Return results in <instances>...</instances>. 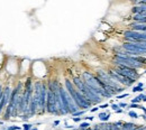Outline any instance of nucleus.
<instances>
[{
  "instance_id": "obj_33",
  "label": "nucleus",
  "mask_w": 146,
  "mask_h": 130,
  "mask_svg": "<svg viewBox=\"0 0 146 130\" xmlns=\"http://www.w3.org/2000/svg\"><path fill=\"white\" fill-rule=\"evenodd\" d=\"M124 112V110H121V109H118V110H116V113H123Z\"/></svg>"
},
{
  "instance_id": "obj_22",
  "label": "nucleus",
  "mask_w": 146,
  "mask_h": 130,
  "mask_svg": "<svg viewBox=\"0 0 146 130\" xmlns=\"http://www.w3.org/2000/svg\"><path fill=\"white\" fill-rule=\"evenodd\" d=\"M137 98L141 100V101H145V102H146V95H145V94H139Z\"/></svg>"
},
{
  "instance_id": "obj_3",
  "label": "nucleus",
  "mask_w": 146,
  "mask_h": 130,
  "mask_svg": "<svg viewBox=\"0 0 146 130\" xmlns=\"http://www.w3.org/2000/svg\"><path fill=\"white\" fill-rule=\"evenodd\" d=\"M124 39L125 42L129 43H143L144 40H146V33L129 29L124 33Z\"/></svg>"
},
{
  "instance_id": "obj_2",
  "label": "nucleus",
  "mask_w": 146,
  "mask_h": 130,
  "mask_svg": "<svg viewBox=\"0 0 146 130\" xmlns=\"http://www.w3.org/2000/svg\"><path fill=\"white\" fill-rule=\"evenodd\" d=\"M46 112L51 114H59L55 103V96L53 92V85L52 81H48L47 83V95H46Z\"/></svg>"
},
{
  "instance_id": "obj_24",
  "label": "nucleus",
  "mask_w": 146,
  "mask_h": 130,
  "mask_svg": "<svg viewBox=\"0 0 146 130\" xmlns=\"http://www.w3.org/2000/svg\"><path fill=\"white\" fill-rule=\"evenodd\" d=\"M129 94L128 93H124V94H121V95H117V99H124V98H127Z\"/></svg>"
},
{
  "instance_id": "obj_29",
  "label": "nucleus",
  "mask_w": 146,
  "mask_h": 130,
  "mask_svg": "<svg viewBox=\"0 0 146 130\" xmlns=\"http://www.w3.org/2000/svg\"><path fill=\"white\" fill-rule=\"evenodd\" d=\"M118 105H119L120 108H126V107H127V103H125V102H120Z\"/></svg>"
},
{
  "instance_id": "obj_12",
  "label": "nucleus",
  "mask_w": 146,
  "mask_h": 130,
  "mask_svg": "<svg viewBox=\"0 0 146 130\" xmlns=\"http://www.w3.org/2000/svg\"><path fill=\"white\" fill-rule=\"evenodd\" d=\"M98 117L102 122H106V121H108L109 118H110V112H101V113H99Z\"/></svg>"
},
{
  "instance_id": "obj_37",
  "label": "nucleus",
  "mask_w": 146,
  "mask_h": 130,
  "mask_svg": "<svg viewBox=\"0 0 146 130\" xmlns=\"http://www.w3.org/2000/svg\"><path fill=\"white\" fill-rule=\"evenodd\" d=\"M144 111H145V116H146V109H145V110H144Z\"/></svg>"
},
{
  "instance_id": "obj_25",
  "label": "nucleus",
  "mask_w": 146,
  "mask_h": 130,
  "mask_svg": "<svg viewBox=\"0 0 146 130\" xmlns=\"http://www.w3.org/2000/svg\"><path fill=\"white\" fill-rule=\"evenodd\" d=\"M111 109H112V110H115V111H116V110H118V109H119V105H118V104L112 103V104H111Z\"/></svg>"
},
{
  "instance_id": "obj_36",
  "label": "nucleus",
  "mask_w": 146,
  "mask_h": 130,
  "mask_svg": "<svg viewBox=\"0 0 146 130\" xmlns=\"http://www.w3.org/2000/svg\"><path fill=\"white\" fill-rule=\"evenodd\" d=\"M129 1H133V2H136V1H138V0H129Z\"/></svg>"
},
{
  "instance_id": "obj_7",
  "label": "nucleus",
  "mask_w": 146,
  "mask_h": 130,
  "mask_svg": "<svg viewBox=\"0 0 146 130\" xmlns=\"http://www.w3.org/2000/svg\"><path fill=\"white\" fill-rule=\"evenodd\" d=\"M59 92H60V98H61V102H62V105H63V109H64L65 114L70 113V108H69V102H68V98H66V90L65 87H63L62 85L59 87Z\"/></svg>"
},
{
  "instance_id": "obj_35",
  "label": "nucleus",
  "mask_w": 146,
  "mask_h": 130,
  "mask_svg": "<svg viewBox=\"0 0 146 130\" xmlns=\"http://www.w3.org/2000/svg\"><path fill=\"white\" fill-rule=\"evenodd\" d=\"M84 130H92V128H91V127H88V128H87V129H84Z\"/></svg>"
},
{
  "instance_id": "obj_8",
  "label": "nucleus",
  "mask_w": 146,
  "mask_h": 130,
  "mask_svg": "<svg viewBox=\"0 0 146 130\" xmlns=\"http://www.w3.org/2000/svg\"><path fill=\"white\" fill-rule=\"evenodd\" d=\"M132 13H133L134 16H136V17L146 16V4H138V6L133 7Z\"/></svg>"
},
{
  "instance_id": "obj_5",
  "label": "nucleus",
  "mask_w": 146,
  "mask_h": 130,
  "mask_svg": "<svg viewBox=\"0 0 146 130\" xmlns=\"http://www.w3.org/2000/svg\"><path fill=\"white\" fill-rule=\"evenodd\" d=\"M108 74L111 76L114 80H116L118 83H120L121 85H124L125 87H130V85H133L134 83H135V80H133V78H126V76H124L123 74L118 73L116 69H108L107 71Z\"/></svg>"
},
{
  "instance_id": "obj_20",
  "label": "nucleus",
  "mask_w": 146,
  "mask_h": 130,
  "mask_svg": "<svg viewBox=\"0 0 146 130\" xmlns=\"http://www.w3.org/2000/svg\"><path fill=\"white\" fill-rule=\"evenodd\" d=\"M143 105H139L138 103H132L129 105V108H136V109H142Z\"/></svg>"
},
{
  "instance_id": "obj_6",
  "label": "nucleus",
  "mask_w": 146,
  "mask_h": 130,
  "mask_svg": "<svg viewBox=\"0 0 146 130\" xmlns=\"http://www.w3.org/2000/svg\"><path fill=\"white\" fill-rule=\"evenodd\" d=\"M10 93H11V89L10 87H6L2 90V96L0 100V114L4 111V109L7 107V104L9 102V98H10Z\"/></svg>"
},
{
  "instance_id": "obj_31",
  "label": "nucleus",
  "mask_w": 146,
  "mask_h": 130,
  "mask_svg": "<svg viewBox=\"0 0 146 130\" xmlns=\"http://www.w3.org/2000/svg\"><path fill=\"white\" fill-rule=\"evenodd\" d=\"M84 119H86V120H89V121H92V120L95 119V117H86Z\"/></svg>"
},
{
  "instance_id": "obj_34",
  "label": "nucleus",
  "mask_w": 146,
  "mask_h": 130,
  "mask_svg": "<svg viewBox=\"0 0 146 130\" xmlns=\"http://www.w3.org/2000/svg\"><path fill=\"white\" fill-rule=\"evenodd\" d=\"M30 130H38V129H37L36 127H32V128H30Z\"/></svg>"
},
{
  "instance_id": "obj_18",
  "label": "nucleus",
  "mask_w": 146,
  "mask_h": 130,
  "mask_svg": "<svg viewBox=\"0 0 146 130\" xmlns=\"http://www.w3.org/2000/svg\"><path fill=\"white\" fill-rule=\"evenodd\" d=\"M128 116L130 118H134V119H137V118H138V114L135 112V111H129V112H128Z\"/></svg>"
},
{
  "instance_id": "obj_32",
  "label": "nucleus",
  "mask_w": 146,
  "mask_h": 130,
  "mask_svg": "<svg viewBox=\"0 0 146 130\" xmlns=\"http://www.w3.org/2000/svg\"><path fill=\"white\" fill-rule=\"evenodd\" d=\"M53 125H54V127L59 126V125H60V120H55V121H54V123H53Z\"/></svg>"
},
{
  "instance_id": "obj_21",
  "label": "nucleus",
  "mask_w": 146,
  "mask_h": 130,
  "mask_svg": "<svg viewBox=\"0 0 146 130\" xmlns=\"http://www.w3.org/2000/svg\"><path fill=\"white\" fill-rule=\"evenodd\" d=\"M7 129H9V130H22V128L18 127V126H9Z\"/></svg>"
},
{
  "instance_id": "obj_19",
  "label": "nucleus",
  "mask_w": 146,
  "mask_h": 130,
  "mask_svg": "<svg viewBox=\"0 0 146 130\" xmlns=\"http://www.w3.org/2000/svg\"><path fill=\"white\" fill-rule=\"evenodd\" d=\"M32 127H33V125H30V123H24V125H23V129L24 130H30Z\"/></svg>"
},
{
  "instance_id": "obj_16",
  "label": "nucleus",
  "mask_w": 146,
  "mask_h": 130,
  "mask_svg": "<svg viewBox=\"0 0 146 130\" xmlns=\"http://www.w3.org/2000/svg\"><path fill=\"white\" fill-rule=\"evenodd\" d=\"M86 113V110H82V111H75L74 113H72L73 117H79V116H83Z\"/></svg>"
},
{
  "instance_id": "obj_11",
  "label": "nucleus",
  "mask_w": 146,
  "mask_h": 130,
  "mask_svg": "<svg viewBox=\"0 0 146 130\" xmlns=\"http://www.w3.org/2000/svg\"><path fill=\"white\" fill-rule=\"evenodd\" d=\"M123 121H117L115 123H107V130H120Z\"/></svg>"
},
{
  "instance_id": "obj_13",
  "label": "nucleus",
  "mask_w": 146,
  "mask_h": 130,
  "mask_svg": "<svg viewBox=\"0 0 146 130\" xmlns=\"http://www.w3.org/2000/svg\"><path fill=\"white\" fill-rule=\"evenodd\" d=\"M92 130H107V123L95 125V128H92Z\"/></svg>"
},
{
  "instance_id": "obj_23",
  "label": "nucleus",
  "mask_w": 146,
  "mask_h": 130,
  "mask_svg": "<svg viewBox=\"0 0 146 130\" xmlns=\"http://www.w3.org/2000/svg\"><path fill=\"white\" fill-rule=\"evenodd\" d=\"M135 4H136V6H138V4H146V0H138Z\"/></svg>"
},
{
  "instance_id": "obj_26",
  "label": "nucleus",
  "mask_w": 146,
  "mask_h": 130,
  "mask_svg": "<svg viewBox=\"0 0 146 130\" xmlns=\"http://www.w3.org/2000/svg\"><path fill=\"white\" fill-rule=\"evenodd\" d=\"M72 120H73L74 122H81L82 119H81V118H79V117H73V118H72Z\"/></svg>"
},
{
  "instance_id": "obj_14",
  "label": "nucleus",
  "mask_w": 146,
  "mask_h": 130,
  "mask_svg": "<svg viewBox=\"0 0 146 130\" xmlns=\"http://www.w3.org/2000/svg\"><path fill=\"white\" fill-rule=\"evenodd\" d=\"M133 19H134V22H146V16H143V17H136V16H134Z\"/></svg>"
},
{
  "instance_id": "obj_10",
  "label": "nucleus",
  "mask_w": 146,
  "mask_h": 130,
  "mask_svg": "<svg viewBox=\"0 0 146 130\" xmlns=\"http://www.w3.org/2000/svg\"><path fill=\"white\" fill-rule=\"evenodd\" d=\"M137 125H135L133 122H123L120 130H136Z\"/></svg>"
},
{
  "instance_id": "obj_1",
  "label": "nucleus",
  "mask_w": 146,
  "mask_h": 130,
  "mask_svg": "<svg viewBox=\"0 0 146 130\" xmlns=\"http://www.w3.org/2000/svg\"><path fill=\"white\" fill-rule=\"evenodd\" d=\"M96 75H97L107 87H112V89H115L118 93H120V92H123L125 90L124 85H121L120 83H118L116 80H114V78L108 74V72H106V71H103V69H97V71H96Z\"/></svg>"
},
{
  "instance_id": "obj_17",
  "label": "nucleus",
  "mask_w": 146,
  "mask_h": 130,
  "mask_svg": "<svg viewBox=\"0 0 146 130\" xmlns=\"http://www.w3.org/2000/svg\"><path fill=\"white\" fill-rule=\"evenodd\" d=\"M143 87H139V85H137V87H134L132 91H133L134 93H136V92H142L143 91Z\"/></svg>"
},
{
  "instance_id": "obj_30",
  "label": "nucleus",
  "mask_w": 146,
  "mask_h": 130,
  "mask_svg": "<svg viewBox=\"0 0 146 130\" xmlns=\"http://www.w3.org/2000/svg\"><path fill=\"white\" fill-rule=\"evenodd\" d=\"M98 109H99V107H95V108H92L90 110L91 112H96V111H98Z\"/></svg>"
},
{
  "instance_id": "obj_15",
  "label": "nucleus",
  "mask_w": 146,
  "mask_h": 130,
  "mask_svg": "<svg viewBox=\"0 0 146 130\" xmlns=\"http://www.w3.org/2000/svg\"><path fill=\"white\" fill-rule=\"evenodd\" d=\"M88 127H90V123H89V122H81V123H80V126H79V129L84 130V129H87Z\"/></svg>"
},
{
  "instance_id": "obj_4",
  "label": "nucleus",
  "mask_w": 146,
  "mask_h": 130,
  "mask_svg": "<svg viewBox=\"0 0 146 130\" xmlns=\"http://www.w3.org/2000/svg\"><path fill=\"white\" fill-rule=\"evenodd\" d=\"M114 65H115L114 69H116L118 73L123 74L126 78H133V80L136 81L141 76V74L138 73L136 69H133V67H129V66H126V65H123V64H114Z\"/></svg>"
},
{
  "instance_id": "obj_28",
  "label": "nucleus",
  "mask_w": 146,
  "mask_h": 130,
  "mask_svg": "<svg viewBox=\"0 0 146 130\" xmlns=\"http://www.w3.org/2000/svg\"><path fill=\"white\" fill-rule=\"evenodd\" d=\"M108 107H109V104L105 103V104H101V105L99 107V109H106V108H108Z\"/></svg>"
},
{
  "instance_id": "obj_9",
  "label": "nucleus",
  "mask_w": 146,
  "mask_h": 130,
  "mask_svg": "<svg viewBox=\"0 0 146 130\" xmlns=\"http://www.w3.org/2000/svg\"><path fill=\"white\" fill-rule=\"evenodd\" d=\"M130 29L132 30H137V31H144L146 33V22H135L130 24Z\"/></svg>"
},
{
  "instance_id": "obj_27",
  "label": "nucleus",
  "mask_w": 146,
  "mask_h": 130,
  "mask_svg": "<svg viewBox=\"0 0 146 130\" xmlns=\"http://www.w3.org/2000/svg\"><path fill=\"white\" fill-rule=\"evenodd\" d=\"M139 102H141V100L138 99L137 96H136L135 99H132V103H139Z\"/></svg>"
}]
</instances>
